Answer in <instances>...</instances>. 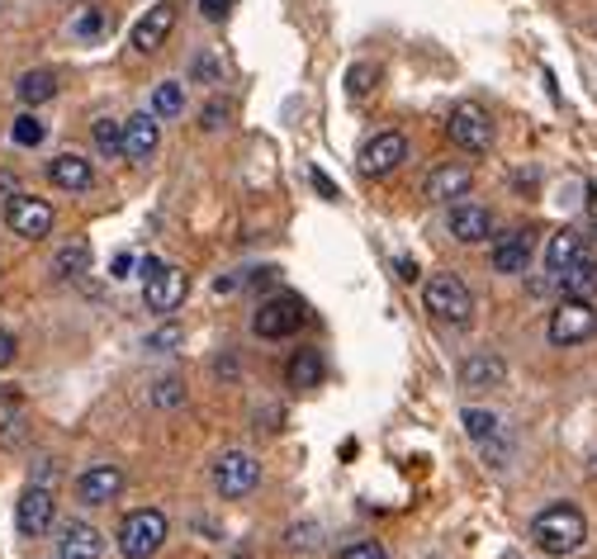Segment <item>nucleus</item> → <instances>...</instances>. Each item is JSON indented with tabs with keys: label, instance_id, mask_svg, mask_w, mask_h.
I'll return each instance as SVG.
<instances>
[{
	"label": "nucleus",
	"instance_id": "nucleus-24",
	"mask_svg": "<svg viewBox=\"0 0 597 559\" xmlns=\"http://www.w3.org/2000/svg\"><path fill=\"white\" fill-rule=\"evenodd\" d=\"M555 284L569 294V298H593L597 294V262H588V256H579L574 266H564L560 276H555Z\"/></svg>",
	"mask_w": 597,
	"mask_h": 559
},
{
	"label": "nucleus",
	"instance_id": "nucleus-43",
	"mask_svg": "<svg viewBox=\"0 0 597 559\" xmlns=\"http://www.w3.org/2000/svg\"><path fill=\"white\" fill-rule=\"evenodd\" d=\"M0 5H5V0H0Z\"/></svg>",
	"mask_w": 597,
	"mask_h": 559
},
{
	"label": "nucleus",
	"instance_id": "nucleus-16",
	"mask_svg": "<svg viewBox=\"0 0 597 559\" xmlns=\"http://www.w3.org/2000/svg\"><path fill=\"white\" fill-rule=\"evenodd\" d=\"M157 142H162V124H157V114H134V119L124 124V157L128 162H148L152 152H157Z\"/></svg>",
	"mask_w": 597,
	"mask_h": 559
},
{
	"label": "nucleus",
	"instance_id": "nucleus-11",
	"mask_svg": "<svg viewBox=\"0 0 597 559\" xmlns=\"http://www.w3.org/2000/svg\"><path fill=\"white\" fill-rule=\"evenodd\" d=\"M186 290H190V276L180 266H162L157 276L142 284V298H148L152 314H176L186 304Z\"/></svg>",
	"mask_w": 597,
	"mask_h": 559
},
{
	"label": "nucleus",
	"instance_id": "nucleus-1",
	"mask_svg": "<svg viewBox=\"0 0 597 559\" xmlns=\"http://www.w3.org/2000/svg\"><path fill=\"white\" fill-rule=\"evenodd\" d=\"M583 541H588V522H583V512L574 503H550L531 522V545L541 555H574Z\"/></svg>",
	"mask_w": 597,
	"mask_h": 559
},
{
	"label": "nucleus",
	"instance_id": "nucleus-35",
	"mask_svg": "<svg viewBox=\"0 0 597 559\" xmlns=\"http://www.w3.org/2000/svg\"><path fill=\"white\" fill-rule=\"evenodd\" d=\"M105 24H110L105 10H86V15L76 20V34H81V38H100V34H105Z\"/></svg>",
	"mask_w": 597,
	"mask_h": 559
},
{
	"label": "nucleus",
	"instance_id": "nucleus-39",
	"mask_svg": "<svg viewBox=\"0 0 597 559\" xmlns=\"http://www.w3.org/2000/svg\"><path fill=\"white\" fill-rule=\"evenodd\" d=\"M394 266H398V280H408V284L418 280V262H412V256H398Z\"/></svg>",
	"mask_w": 597,
	"mask_h": 559
},
{
	"label": "nucleus",
	"instance_id": "nucleus-28",
	"mask_svg": "<svg viewBox=\"0 0 597 559\" xmlns=\"http://www.w3.org/2000/svg\"><path fill=\"white\" fill-rule=\"evenodd\" d=\"M90 138H96V152L100 157H124V124L119 119H96L90 124Z\"/></svg>",
	"mask_w": 597,
	"mask_h": 559
},
{
	"label": "nucleus",
	"instance_id": "nucleus-40",
	"mask_svg": "<svg viewBox=\"0 0 597 559\" xmlns=\"http://www.w3.org/2000/svg\"><path fill=\"white\" fill-rule=\"evenodd\" d=\"M314 186H318V194H328V200H336V186L322 171H314Z\"/></svg>",
	"mask_w": 597,
	"mask_h": 559
},
{
	"label": "nucleus",
	"instance_id": "nucleus-25",
	"mask_svg": "<svg viewBox=\"0 0 597 559\" xmlns=\"http://www.w3.org/2000/svg\"><path fill=\"white\" fill-rule=\"evenodd\" d=\"M15 96H20L29 110L48 105V100L58 96V76L48 72V67H38V72H24V76H20V86H15Z\"/></svg>",
	"mask_w": 597,
	"mask_h": 559
},
{
	"label": "nucleus",
	"instance_id": "nucleus-13",
	"mask_svg": "<svg viewBox=\"0 0 597 559\" xmlns=\"http://www.w3.org/2000/svg\"><path fill=\"white\" fill-rule=\"evenodd\" d=\"M176 10H180V5H172V0H157V5H152L148 15L134 24V48H138L142 58L157 53L166 38H172V29H176Z\"/></svg>",
	"mask_w": 597,
	"mask_h": 559
},
{
	"label": "nucleus",
	"instance_id": "nucleus-12",
	"mask_svg": "<svg viewBox=\"0 0 597 559\" xmlns=\"http://www.w3.org/2000/svg\"><path fill=\"white\" fill-rule=\"evenodd\" d=\"M460 422H465V432H470L474 446L484 450L488 465H508V441H503V427H498V418H493V412H484V408H465Z\"/></svg>",
	"mask_w": 597,
	"mask_h": 559
},
{
	"label": "nucleus",
	"instance_id": "nucleus-27",
	"mask_svg": "<svg viewBox=\"0 0 597 559\" xmlns=\"http://www.w3.org/2000/svg\"><path fill=\"white\" fill-rule=\"evenodd\" d=\"M152 114H157V119H180V114H186V86L162 81L152 90Z\"/></svg>",
	"mask_w": 597,
	"mask_h": 559
},
{
	"label": "nucleus",
	"instance_id": "nucleus-37",
	"mask_svg": "<svg viewBox=\"0 0 597 559\" xmlns=\"http://www.w3.org/2000/svg\"><path fill=\"white\" fill-rule=\"evenodd\" d=\"M228 10H232V0H200V15H204V20H214V24L224 20Z\"/></svg>",
	"mask_w": 597,
	"mask_h": 559
},
{
	"label": "nucleus",
	"instance_id": "nucleus-21",
	"mask_svg": "<svg viewBox=\"0 0 597 559\" xmlns=\"http://www.w3.org/2000/svg\"><path fill=\"white\" fill-rule=\"evenodd\" d=\"M100 550H105V536H100L90 522H67V526H62L58 559H100Z\"/></svg>",
	"mask_w": 597,
	"mask_h": 559
},
{
	"label": "nucleus",
	"instance_id": "nucleus-6",
	"mask_svg": "<svg viewBox=\"0 0 597 559\" xmlns=\"http://www.w3.org/2000/svg\"><path fill=\"white\" fill-rule=\"evenodd\" d=\"M446 134L450 142H456L460 152H488V142H493V119H488V110L484 105H474V100H460L456 110H450V119H446Z\"/></svg>",
	"mask_w": 597,
	"mask_h": 559
},
{
	"label": "nucleus",
	"instance_id": "nucleus-23",
	"mask_svg": "<svg viewBox=\"0 0 597 559\" xmlns=\"http://www.w3.org/2000/svg\"><path fill=\"white\" fill-rule=\"evenodd\" d=\"M579 256H583V232L579 228H560L550 242H545V270H550V276H560V270L574 266Z\"/></svg>",
	"mask_w": 597,
	"mask_h": 559
},
{
	"label": "nucleus",
	"instance_id": "nucleus-38",
	"mask_svg": "<svg viewBox=\"0 0 597 559\" xmlns=\"http://www.w3.org/2000/svg\"><path fill=\"white\" fill-rule=\"evenodd\" d=\"M224 124H228V110H224V105H218V100H214V105L204 110V128H224Z\"/></svg>",
	"mask_w": 597,
	"mask_h": 559
},
{
	"label": "nucleus",
	"instance_id": "nucleus-5",
	"mask_svg": "<svg viewBox=\"0 0 597 559\" xmlns=\"http://www.w3.org/2000/svg\"><path fill=\"white\" fill-rule=\"evenodd\" d=\"M262 484V465L252 460L246 450H224L214 460V493L218 498H246Z\"/></svg>",
	"mask_w": 597,
	"mask_h": 559
},
{
	"label": "nucleus",
	"instance_id": "nucleus-2",
	"mask_svg": "<svg viewBox=\"0 0 597 559\" xmlns=\"http://www.w3.org/2000/svg\"><path fill=\"white\" fill-rule=\"evenodd\" d=\"M422 304H427V314H432L436 322H450V328H465V322L474 318V294H470V284H465L460 276H432L422 284Z\"/></svg>",
	"mask_w": 597,
	"mask_h": 559
},
{
	"label": "nucleus",
	"instance_id": "nucleus-32",
	"mask_svg": "<svg viewBox=\"0 0 597 559\" xmlns=\"http://www.w3.org/2000/svg\"><path fill=\"white\" fill-rule=\"evenodd\" d=\"M180 398H186V384H180L176 374H166V380H157V389H152V403H157V408H176Z\"/></svg>",
	"mask_w": 597,
	"mask_h": 559
},
{
	"label": "nucleus",
	"instance_id": "nucleus-18",
	"mask_svg": "<svg viewBox=\"0 0 597 559\" xmlns=\"http://www.w3.org/2000/svg\"><path fill=\"white\" fill-rule=\"evenodd\" d=\"M508 380V366H503L498 351H470L460 366V384L465 389H498Z\"/></svg>",
	"mask_w": 597,
	"mask_h": 559
},
{
	"label": "nucleus",
	"instance_id": "nucleus-10",
	"mask_svg": "<svg viewBox=\"0 0 597 559\" xmlns=\"http://www.w3.org/2000/svg\"><path fill=\"white\" fill-rule=\"evenodd\" d=\"M398 162H408V138L404 134H374L366 148H360V171L384 180L398 171Z\"/></svg>",
	"mask_w": 597,
	"mask_h": 559
},
{
	"label": "nucleus",
	"instance_id": "nucleus-8",
	"mask_svg": "<svg viewBox=\"0 0 597 559\" xmlns=\"http://www.w3.org/2000/svg\"><path fill=\"white\" fill-rule=\"evenodd\" d=\"M53 218H58L53 204L38 200V194H10V204H5L10 232H15V238H29V242L48 238V232H53Z\"/></svg>",
	"mask_w": 597,
	"mask_h": 559
},
{
	"label": "nucleus",
	"instance_id": "nucleus-3",
	"mask_svg": "<svg viewBox=\"0 0 597 559\" xmlns=\"http://www.w3.org/2000/svg\"><path fill=\"white\" fill-rule=\"evenodd\" d=\"M119 555L124 559H152L166 545V512L157 507H138V512H128L119 522Z\"/></svg>",
	"mask_w": 597,
	"mask_h": 559
},
{
	"label": "nucleus",
	"instance_id": "nucleus-4",
	"mask_svg": "<svg viewBox=\"0 0 597 559\" xmlns=\"http://www.w3.org/2000/svg\"><path fill=\"white\" fill-rule=\"evenodd\" d=\"M545 336H550V346H583L597 336V304L593 298H569L564 304H555L550 322H545Z\"/></svg>",
	"mask_w": 597,
	"mask_h": 559
},
{
	"label": "nucleus",
	"instance_id": "nucleus-17",
	"mask_svg": "<svg viewBox=\"0 0 597 559\" xmlns=\"http://www.w3.org/2000/svg\"><path fill=\"white\" fill-rule=\"evenodd\" d=\"M488 266L498 270V276H522V270L531 266V232H508V238H498L493 242V252H488Z\"/></svg>",
	"mask_w": 597,
	"mask_h": 559
},
{
	"label": "nucleus",
	"instance_id": "nucleus-20",
	"mask_svg": "<svg viewBox=\"0 0 597 559\" xmlns=\"http://www.w3.org/2000/svg\"><path fill=\"white\" fill-rule=\"evenodd\" d=\"M474 186V176H470V166H436L432 176H427V200H436V204H450V200H465Z\"/></svg>",
	"mask_w": 597,
	"mask_h": 559
},
{
	"label": "nucleus",
	"instance_id": "nucleus-14",
	"mask_svg": "<svg viewBox=\"0 0 597 559\" xmlns=\"http://www.w3.org/2000/svg\"><path fill=\"white\" fill-rule=\"evenodd\" d=\"M124 493V470L119 465H90V470L76 479V498L86 507H105Z\"/></svg>",
	"mask_w": 597,
	"mask_h": 559
},
{
	"label": "nucleus",
	"instance_id": "nucleus-15",
	"mask_svg": "<svg viewBox=\"0 0 597 559\" xmlns=\"http://www.w3.org/2000/svg\"><path fill=\"white\" fill-rule=\"evenodd\" d=\"M488 232H493V214L484 209V204L460 200L456 209H450V238H456V242L479 246V242H488Z\"/></svg>",
	"mask_w": 597,
	"mask_h": 559
},
{
	"label": "nucleus",
	"instance_id": "nucleus-19",
	"mask_svg": "<svg viewBox=\"0 0 597 559\" xmlns=\"http://www.w3.org/2000/svg\"><path fill=\"white\" fill-rule=\"evenodd\" d=\"M48 180H53L58 190H67V194H86L90 186H96V166H90L86 157H76V152H62V157L48 162Z\"/></svg>",
	"mask_w": 597,
	"mask_h": 559
},
{
	"label": "nucleus",
	"instance_id": "nucleus-22",
	"mask_svg": "<svg viewBox=\"0 0 597 559\" xmlns=\"http://www.w3.org/2000/svg\"><path fill=\"white\" fill-rule=\"evenodd\" d=\"M322 380H328V366H322V356L314 346H304V351H294V360L284 366V384L298 389V394H308V389H318Z\"/></svg>",
	"mask_w": 597,
	"mask_h": 559
},
{
	"label": "nucleus",
	"instance_id": "nucleus-33",
	"mask_svg": "<svg viewBox=\"0 0 597 559\" xmlns=\"http://www.w3.org/2000/svg\"><path fill=\"white\" fill-rule=\"evenodd\" d=\"M370 86H374V67L370 62H356V67L346 72V90L360 100V96H370Z\"/></svg>",
	"mask_w": 597,
	"mask_h": 559
},
{
	"label": "nucleus",
	"instance_id": "nucleus-9",
	"mask_svg": "<svg viewBox=\"0 0 597 559\" xmlns=\"http://www.w3.org/2000/svg\"><path fill=\"white\" fill-rule=\"evenodd\" d=\"M53 512H58L53 488H48V484H29V488L20 493V503H15V526H20V536H24V541H38L48 526H53Z\"/></svg>",
	"mask_w": 597,
	"mask_h": 559
},
{
	"label": "nucleus",
	"instance_id": "nucleus-29",
	"mask_svg": "<svg viewBox=\"0 0 597 559\" xmlns=\"http://www.w3.org/2000/svg\"><path fill=\"white\" fill-rule=\"evenodd\" d=\"M180 342H186V328H180V322H162L157 332H148V351H152V356H172Z\"/></svg>",
	"mask_w": 597,
	"mask_h": 559
},
{
	"label": "nucleus",
	"instance_id": "nucleus-30",
	"mask_svg": "<svg viewBox=\"0 0 597 559\" xmlns=\"http://www.w3.org/2000/svg\"><path fill=\"white\" fill-rule=\"evenodd\" d=\"M10 138H15L20 148H38V142L48 138V124L38 119V114H20V119H15V128H10Z\"/></svg>",
	"mask_w": 597,
	"mask_h": 559
},
{
	"label": "nucleus",
	"instance_id": "nucleus-31",
	"mask_svg": "<svg viewBox=\"0 0 597 559\" xmlns=\"http://www.w3.org/2000/svg\"><path fill=\"white\" fill-rule=\"evenodd\" d=\"M190 76L200 86H218V81H224V62H218L214 53H200V58L190 62Z\"/></svg>",
	"mask_w": 597,
	"mask_h": 559
},
{
	"label": "nucleus",
	"instance_id": "nucleus-34",
	"mask_svg": "<svg viewBox=\"0 0 597 559\" xmlns=\"http://www.w3.org/2000/svg\"><path fill=\"white\" fill-rule=\"evenodd\" d=\"M342 559H389V550L380 541H352V545H342Z\"/></svg>",
	"mask_w": 597,
	"mask_h": 559
},
{
	"label": "nucleus",
	"instance_id": "nucleus-36",
	"mask_svg": "<svg viewBox=\"0 0 597 559\" xmlns=\"http://www.w3.org/2000/svg\"><path fill=\"white\" fill-rule=\"evenodd\" d=\"M15 356H20L15 332H5V328H0V370H10V366H15Z\"/></svg>",
	"mask_w": 597,
	"mask_h": 559
},
{
	"label": "nucleus",
	"instance_id": "nucleus-7",
	"mask_svg": "<svg viewBox=\"0 0 597 559\" xmlns=\"http://www.w3.org/2000/svg\"><path fill=\"white\" fill-rule=\"evenodd\" d=\"M298 328H304V304H298L294 294L266 298V304L256 308V318H252V332L266 336V342H284V336H294Z\"/></svg>",
	"mask_w": 597,
	"mask_h": 559
},
{
	"label": "nucleus",
	"instance_id": "nucleus-42",
	"mask_svg": "<svg viewBox=\"0 0 597 559\" xmlns=\"http://www.w3.org/2000/svg\"><path fill=\"white\" fill-rule=\"evenodd\" d=\"M157 270H162V262H157V256H148V262H142V280H152Z\"/></svg>",
	"mask_w": 597,
	"mask_h": 559
},
{
	"label": "nucleus",
	"instance_id": "nucleus-41",
	"mask_svg": "<svg viewBox=\"0 0 597 559\" xmlns=\"http://www.w3.org/2000/svg\"><path fill=\"white\" fill-rule=\"evenodd\" d=\"M128 270H134V256H114V276H119V280H124V276H128Z\"/></svg>",
	"mask_w": 597,
	"mask_h": 559
},
{
	"label": "nucleus",
	"instance_id": "nucleus-26",
	"mask_svg": "<svg viewBox=\"0 0 597 559\" xmlns=\"http://www.w3.org/2000/svg\"><path fill=\"white\" fill-rule=\"evenodd\" d=\"M90 270V242L86 238H76V242H67L62 252L53 256V276L58 280H76V276H86Z\"/></svg>",
	"mask_w": 597,
	"mask_h": 559
}]
</instances>
